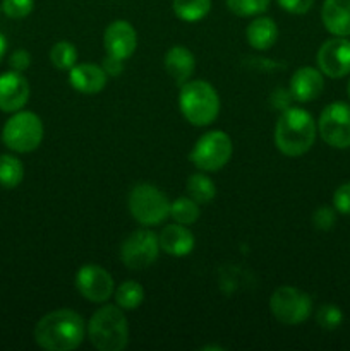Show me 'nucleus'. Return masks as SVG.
<instances>
[{
	"mask_svg": "<svg viewBox=\"0 0 350 351\" xmlns=\"http://www.w3.org/2000/svg\"><path fill=\"white\" fill-rule=\"evenodd\" d=\"M84 336V321L71 308L50 312L34 328V341L47 351H72L81 345Z\"/></svg>",
	"mask_w": 350,
	"mask_h": 351,
	"instance_id": "1",
	"label": "nucleus"
},
{
	"mask_svg": "<svg viewBox=\"0 0 350 351\" xmlns=\"http://www.w3.org/2000/svg\"><path fill=\"white\" fill-rule=\"evenodd\" d=\"M318 125L304 108H287L281 112L275 127V144L285 156H302L314 146Z\"/></svg>",
	"mask_w": 350,
	"mask_h": 351,
	"instance_id": "2",
	"label": "nucleus"
},
{
	"mask_svg": "<svg viewBox=\"0 0 350 351\" xmlns=\"http://www.w3.org/2000/svg\"><path fill=\"white\" fill-rule=\"evenodd\" d=\"M86 335L96 350L122 351L129 343V322L119 305H105L91 315Z\"/></svg>",
	"mask_w": 350,
	"mask_h": 351,
	"instance_id": "3",
	"label": "nucleus"
},
{
	"mask_svg": "<svg viewBox=\"0 0 350 351\" xmlns=\"http://www.w3.org/2000/svg\"><path fill=\"white\" fill-rule=\"evenodd\" d=\"M178 106L189 123L196 127L209 125L220 113V96L209 82L196 79L180 86Z\"/></svg>",
	"mask_w": 350,
	"mask_h": 351,
	"instance_id": "4",
	"label": "nucleus"
},
{
	"mask_svg": "<svg viewBox=\"0 0 350 351\" xmlns=\"http://www.w3.org/2000/svg\"><path fill=\"white\" fill-rule=\"evenodd\" d=\"M170 204L160 189L146 182L134 185L127 199L130 216L144 226L161 225L170 216Z\"/></svg>",
	"mask_w": 350,
	"mask_h": 351,
	"instance_id": "5",
	"label": "nucleus"
},
{
	"mask_svg": "<svg viewBox=\"0 0 350 351\" xmlns=\"http://www.w3.org/2000/svg\"><path fill=\"white\" fill-rule=\"evenodd\" d=\"M233 153L232 139L223 130L202 134L192 147L189 160L199 171H218L230 161Z\"/></svg>",
	"mask_w": 350,
	"mask_h": 351,
	"instance_id": "6",
	"label": "nucleus"
},
{
	"mask_svg": "<svg viewBox=\"0 0 350 351\" xmlns=\"http://www.w3.org/2000/svg\"><path fill=\"white\" fill-rule=\"evenodd\" d=\"M2 141L10 151L31 153L43 141V123L33 112H17L5 122Z\"/></svg>",
	"mask_w": 350,
	"mask_h": 351,
	"instance_id": "7",
	"label": "nucleus"
},
{
	"mask_svg": "<svg viewBox=\"0 0 350 351\" xmlns=\"http://www.w3.org/2000/svg\"><path fill=\"white\" fill-rule=\"evenodd\" d=\"M271 314L285 326H299L311 317L312 300L305 291L294 287H280L270 298Z\"/></svg>",
	"mask_w": 350,
	"mask_h": 351,
	"instance_id": "8",
	"label": "nucleus"
},
{
	"mask_svg": "<svg viewBox=\"0 0 350 351\" xmlns=\"http://www.w3.org/2000/svg\"><path fill=\"white\" fill-rule=\"evenodd\" d=\"M318 132L328 146L336 149L350 147V105L345 101H333L321 112Z\"/></svg>",
	"mask_w": 350,
	"mask_h": 351,
	"instance_id": "9",
	"label": "nucleus"
},
{
	"mask_svg": "<svg viewBox=\"0 0 350 351\" xmlns=\"http://www.w3.org/2000/svg\"><path fill=\"white\" fill-rule=\"evenodd\" d=\"M160 254L158 235L151 230H137L124 240L120 247V261L130 271H143L150 267Z\"/></svg>",
	"mask_w": 350,
	"mask_h": 351,
	"instance_id": "10",
	"label": "nucleus"
},
{
	"mask_svg": "<svg viewBox=\"0 0 350 351\" xmlns=\"http://www.w3.org/2000/svg\"><path fill=\"white\" fill-rule=\"evenodd\" d=\"M75 288L93 304H105L115 291L112 274L98 264H86L75 273Z\"/></svg>",
	"mask_w": 350,
	"mask_h": 351,
	"instance_id": "11",
	"label": "nucleus"
},
{
	"mask_svg": "<svg viewBox=\"0 0 350 351\" xmlns=\"http://www.w3.org/2000/svg\"><path fill=\"white\" fill-rule=\"evenodd\" d=\"M318 67L323 75L331 79H342L350 74V40L336 36L325 41L318 50Z\"/></svg>",
	"mask_w": 350,
	"mask_h": 351,
	"instance_id": "12",
	"label": "nucleus"
},
{
	"mask_svg": "<svg viewBox=\"0 0 350 351\" xmlns=\"http://www.w3.org/2000/svg\"><path fill=\"white\" fill-rule=\"evenodd\" d=\"M103 47L106 55H112L124 62L132 57L137 48V33L132 24L124 19L110 23L103 34Z\"/></svg>",
	"mask_w": 350,
	"mask_h": 351,
	"instance_id": "13",
	"label": "nucleus"
},
{
	"mask_svg": "<svg viewBox=\"0 0 350 351\" xmlns=\"http://www.w3.org/2000/svg\"><path fill=\"white\" fill-rule=\"evenodd\" d=\"M30 99V84L21 72L10 71L0 75V110L19 112Z\"/></svg>",
	"mask_w": 350,
	"mask_h": 351,
	"instance_id": "14",
	"label": "nucleus"
},
{
	"mask_svg": "<svg viewBox=\"0 0 350 351\" xmlns=\"http://www.w3.org/2000/svg\"><path fill=\"white\" fill-rule=\"evenodd\" d=\"M290 93L295 101L307 103L319 98L325 89L323 72L314 67H301L294 72L290 79Z\"/></svg>",
	"mask_w": 350,
	"mask_h": 351,
	"instance_id": "15",
	"label": "nucleus"
},
{
	"mask_svg": "<svg viewBox=\"0 0 350 351\" xmlns=\"http://www.w3.org/2000/svg\"><path fill=\"white\" fill-rule=\"evenodd\" d=\"M106 72L102 65L96 64H75L69 71V82L82 95H98L106 86Z\"/></svg>",
	"mask_w": 350,
	"mask_h": 351,
	"instance_id": "16",
	"label": "nucleus"
},
{
	"mask_svg": "<svg viewBox=\"0 0 350 351\" xmlns=\"http://www.w3.org/2000/svg\"><path fill=\"white\" fill-rule=\"evenodd\" d=\"M160 249L172 257H184L194 250V235L191 230L180 223L167 225L158 235Z\"/></svg>",
	"mask_w": 350,
	"mask_h": 351,
	"instance_id": "17",
	"label": "nucleus"
},
{
	"mask_svg": "<svg viewBox=\"0 0 350 351\" xmlns=\"http://www.w3.org/2000/svg\"><path fill=\"white\" fill-rule=\"evenodd\" d=\"M165 71L174 79L175 84L182 86L187 81H191L192 74L196 71V58L189 48L182 45H175L165 55Z\"/></svg>",
	"mask_w": 350,
	"mask_h": 351,
	"instance_id": "18",
	"label": "nucleus"
},
{
	"mask_svg": "<svg viewBox=\"0 0 350 351\" xmlns=\"http://www.w3.org/2000/svg\"><path fill=\"white\" fill-rule=\"evenodd\" d=\"M321 21L333 36H350V0H325Z\"/></svg>",
	"mask_w": 350,
	"mask_h": 351,
	"instance_id": "19",
	"label": "nucleus"
},
{
	"mask_svg": "<svg viewBox=\"0 0 350 351\" xmlns=\"http://www.w3.org/2000/svg\"><path fill=\"white\" fill-rule=\"evenodd\" d=\"M247 41L254 50H268L278 40V27L271 17H256L246 29Z\"/></svg>",
	"mask_w": 350,
	"mask_h": 351,
	"instance_id": "20",
	"label": "nucleus"
},
{
	"mask_svg": "<svg viewBox=\"0 0 350 351\" xmlns=\"http://www.w3.org/2000/svg\"><path fill=\"white\" fill-rule=\"evenodd\" d=\"M174 14L185 23H198L211 10V0H174Z\"/></svg>",
	"mask_w": 350,
	"mask_h": 351,
	"instance_id": "21",
	"label": "nucleus"
},
{
	"mask_svg": "<svg viewBox=\"0 0 350 351\" xmlns=\"http://www.w3.org/2000/svg\"><path fill=\"white\" fill-rule=\"evenodd\" d=\"M185 189H187L189 197L194 199L198 204H209L216 195L215 182L202 171L201 173H192L187 178V187Z\"/></svg>",
	"mask_w": 350,
	"mask_h": 351,
	"instance_id": "22",
	"label": "nucleus"
},
{
	"mask_svg": "<svg viewBox=\"0 0 350 351\" xmlns=\"http://www.w3.org/2000/svg\"><path fill=\"white\" fill-rule=\"evenodd\" d=\"M113 297L122 311H136L144 300V288L137 281L127 280L113 291Z\"/></svg>",
	"mask_w": 350,
	"mask_h": 351,
	"instance_id": "23",
	"label": "nucleus"
},
{
	"mask_svg": "<svg viewBox=\"0 0 350 351\" xmlns=\"http://www.w3.org/2000/svg\"><path fill=\"white\" fill-rule=\"evenodd\" d=\"M24 167L16 156L0 154V185L3 189H14L23 182Z\"/></svg>",
	"mask_w": 350,
	"mask_h": 351,
	"instance_id": "24",
	"label": "nucleus"
},
{
	"mask_svg": "<svg viewBox=\"0 0 350 351\" xmlns=\"http://www.w3.org/2000/svg\"><path fill=\"white\" fill-rule=\"evenodd\" d=\"M199 213H201L199 211V204L189 195L187 197L175 199L170 204V218L175 223H180V225H194L199 219Z\"/></svg>",
	"mask_w": 350,
	"mask_h": 351,
	"instance_id": "25",
	"label": "nucleus"
},
{
	"mask_svg": "<svg viewBox=\"0 0 350 351\" xmlns=\"http://www.w3.org/2000/svg\"><path fill=\"white\" fill-rule=\"evenodd\" d=\"M50 60L60 71H71L78 64V50L69 41H58L51 47Z\"/></svg>",
	"mask_w": 350,
	"mask_h": 351,
	"instance_id": "26",
	"label": "nucleus"
},
{
	"mask_svg": "<svg viewBox=\"0 0 350 351\" xmlns=\"http://www.w3.org/2000/svg\"><path fill=\"white\" fill-rule=\"evenodd\" d=\"M232 14L239 17H253L266 12L271 0H225Z\"/></svg>",
	"mask_w": 350,
	"mask_h": 351,
	"instance_id": "27",
	"label": "nucleus"
},
{
	"mask_svg": "<svg viewBox=\"0 0 350 351\" xmlns=\"http://www.w3.org/2000/svg\"><path fill=\"white\" fill-rule=\"evenodd\" d=\"M316 322L319 324V328L326 329V331H333V329L342 326L343 312L340 311V307L333 304L321 305L318 312H316Z\"/></svg>",
	"mask_w": 350,
	"mask_h": 351,
	"instance_id": "28",
	"label": "nucleus"
},
{
	"mask_svg": "<svg viewBox=\"0 0 350 351\" xmlns=\"http://www.w3.org/2000/svg\"><path fill=\"white\" fill-rule=\"evenodd\" d=\"M34 9V0H2V10L10 19H24Z\"/></svg>",
	"mask_w": 350,
	"mask_h": 351,
	"instance_id": "29",
	"label": "nucleus"
},
{
	"mask_svg": "<svg viewBox=\"0 0 350 351\" xmlns=\"http://www.w3.org/2000/svg\"><path fill=\"white\" fill-rule=\"evenodd\" d=\"M336 223V209L328 208V206H321L312 215V225L319 232H329Z\"/></svg>",
	"mask_w": 350,
	"mask_h": 351,
	"instance_id": "30",
	"label": "nucleus"
},
{
	"mask_svg": "<svg viewBox=\"0 0 350 351\" xmlns=\"http://www.w3.org/2000/svg\"><path fill=\"white\" fill-rule=\"evenodd\" d=\"M333 206L340 215L350 216V182L342 184L333 194Z\"/></svg>",
	"mask_w": 350,
	"mask_h": 351,
	"instance_id": "31",
	"label": "nucleus"
},
{
	"mask_svg": "<svg viewBox=\"0 0 350 351\" xmlns=\"http://www.w3.org/2000/svg\"><path fill=\"white\" fill-rule=\"evenodd\" d=\"M292 101H295L294 96H292L290 89L285 88H277L270 96V103L275 110H280V112H285L287 108H290Z\"/></svg>",
	"mask_w": 350,
	"mask_h": 351,
	"instance_id": "32",
	"label": "nucleus"
},
{
	"mask_svg": "<svg viewBox=\"0 0 350 351\" xmlns=\"http://www.w3.org/2000/svg\"><path fill=\"white\" fill-rule=\"evenodd\" d=\"M278 5L287 12L295 14V16H302L307 14L314 5V0H277Z\"/></svg>",
	"mask_w": 350,
	"mask_h": 351,
	"instance_id": "33",
	"label": "nucleus"
},
{
	"mask_svg": "<svg viewBox=\"0 0 350 351\" xmlns=\"http://www.w3.org/2000/svg\"><path fill=\"white\" fill-rule=\"evenodd\" d=\"M9 64H10V67H12V71L24 72V71H26V69L31 65V55H30V51L23 50V48H19V50H16L12 55H10Z\"/></svg>",
	"mask_w": 350,
	"mask_h": 351,
	"instance_id": "34",
	"label": "nucleus"
},
{
	"mask_svg": "<svg viewBox=\"0 0 350 351\" xmlns=\"http://www.w3.org/2000/svg\"><path fill=\"white\" fill-rule=\"evenodd\" d=\"M102 67L108 77H117V75H120L124 72V60L112 57V55H106L102 62Z\"/></svg>",
	"mask_w": 350,
	"mask_h": 351,
	"instance_id": "35",
	"label": "nucleus"
},
{
	"mask_svg": "<svg viewBox=\"0 0 350 351\" xmlns=\"http://www.w3.org/2000/svg\"><path fill=\"white\" fill-rule=\"evenodd\" d=\"M7 50V41H5V36H3L2 33H0V60H2L3 53H5Z\"/></svg>",
	"mask_w": 350,
	"mask_h": 351,
	"instance_id": "36",
	"label": "nucleus"
},
{
	"mask_svg": "<svg viewBox=\"0 0 350 351\" xmlns=\"http://www.w3.org/2000/svg\"><path fill=\"white\" fill-rule=\"evenodd\" d=\"M347 93H349V98H350V81H349V86H347Z\"/></svg>",
	"mask_w": 350,
	"mask_h": 351,
	"instance_id": "37",
	"label": "nucleus"
}]
</instances>
